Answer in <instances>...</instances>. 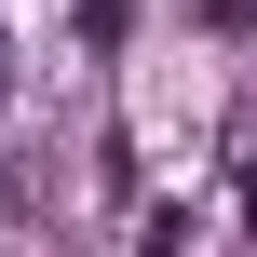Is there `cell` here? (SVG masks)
<instances>
[{
	"instance_id": "6da1fadb",
	"label": "cell",
	"mask_w": 257,
	"mask_h": 257,
	"mask_svg": "<svg viewBox=\"0 0 257 257\" xmlns=\"http://www.w3.org/2000/svg\"><path fill=\"white\" fill-rule=\"evenodd\" d=\"M136 27V0H81V41H122Z\"/></svg>"
},
{
	"instance_id": "7a4b0ae2",
	"label": "cell",
	"mask_w": 257,
	"mask_h": 257,
	"mask_svg": "<svg viewBox=\"0 0 257 257\" xmlns=\"http://www.w3.org/2000/svg\"><path fill=\"white\" fill-rule=\"evenodd\" d=\"M203 27H257V0H203Z\"/></svg>"
},
{
	"instance_id": "3957f363",
	"label": "cell",
	"mask_w": 257,
	"mask_h": 257,
	"mask_svg": "<svg viewBox=\"0 0 257 257\" xmlns=\"http://www.w3.org/2000/svg\"><path fill=\"white\" fill-rule=\"evenodd\" d=\"M244 217H257V122H244Z\"/></svg>"
}]
</instances>
